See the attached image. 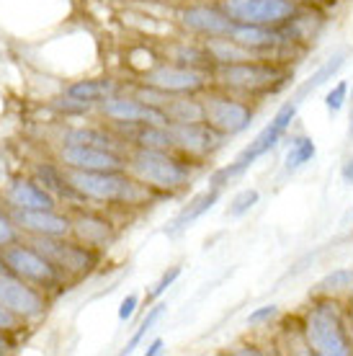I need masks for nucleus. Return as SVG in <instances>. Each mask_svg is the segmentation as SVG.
Wrapping results in <instances>:
<instances>
[{
    "mask_svg": "<svg viewBox=\"0 0 353 356\" xmlns=\"http://www.w3.org/2000/svg\"><path fill=\"white\" fill-rule=\"evenodd\" d=\"M202 106H204V122L212 124L224 137L243 134L256 122V108L250 106V104H245L243 96H235V93H227V90L204 96Z\"/></svg>",
    "mask_w": 353,
    "mask_h": 356,
    "instance_id": "obj_7",
    "label": "nucleus"
},
{
    "mask_svg": "<svg viewBox=\"0 0 353 356\" xmlns=\"http://www.w3.org/2000/svg\"><path fill=\"white\" fill-rule=\"evenodd\" d=\"M315 155H318L315 140L307 137V134H299V137H294L292 145H289V150H286L284 168H286V173H297V170H302L307 163L315 161Z\"/></svg>",
    "mask_w": 353,
    "mask_h": 356,
    "instance_id": "obj_23",
    "label": "nucleus"
},
{
    "mask_svg": "<svg viewBox=\"0 0 353 356\" xmlns=\"http://www.w3.org/2000/svg\"><path fill=\"white\" fill-rule=\"evenodd\" d=\"M165 310H168V305H165V302L152 305V307H150V312H147V315H145V321L140 323V328H137V333H134L132 339H129V343H126V346H124V354H132L134 348L140 346V343H142V339H145V336H147V333H150V330H152V325H155V323H158L160 318H163V315H165Z\"/></svg>",
    "mask_w": 353,
    "mask_h": 356,
    "instance_id": "obj_25",
    "label": "nucleus"
},
{
    "mask_svg": "<svg viewBox=\"0 0 353 356\" xmlns=\"http://www.w3.org/2000/svg\"><path fill=\"white\" fill-rule=\"evenodd\" d=\"M318 289L322 294H338L345 292V289H353V268H336L327 276L320 279Z\"/></svg>",
    "mask_w": 353,
    "mask_h": 356,
    "instance_id": "obj_26",
    "label": "nucleus"
},
{
    "mask_svg": "<svg viewBox=\"0 0 353 356\" xmlns=\"http://www.w3.org/2000/svg\"><path fill=\"white\" fill-rule=\"evenodd\" d=\"M39 253H44L54 266L62 268L67 276H85L98 266V248L80 243L78 238L70 241L67 238H44V235H34L31 241Z\"/></svg>",
    "mask_w": 353,
    "mask_h": 356,
    "instance_id": "obj_8",
    "label": "nucleus"
},
{
    "mask_svg": "<svg viewBox=\"0 0 353 356\" xmlns=\"http://www.w3.org/2000/svg\"><path fill=\"white\" fill-rule=\"evenodd\" d=\"M348 140L353 143V111H351V127H348Z\"/></svg>",
    "mask_w": 353,
    "mask_h": 356,
    "instance_id": "obj_39",
    "label": "nucleus"
},
{
    "mask_svg": "<svg viewBox=\"0 0 353 356\" xmlns=\"http://www.w3.org/2000/svg\"><path fill=\"white\" fill-rule=\"evenodd\" d=\"M119 86L114 81H75L70 83L65 93H70L75 98H83V101H93V104H101L104 98L114 96Z\"/></svg>",
    "mask_w": 353,
    "mask_h": 356,
    "instance_id": "obj_24",
    "label": "nucleus"
},
{
    "mask_svg": "<svg viewBox=\"0 0 353 356\" xmlns=\"http://www.w3.org/2000/svg\"><path fill=\"white\" fill-rule=\"evenodd\" d=\"M163 111L168 114L170 124H188V122H204V106L202 101H196L194 96H173L168 98V104L163 106Z\"/></svg>",
    "mask_w": 353,
    "mask_h": 356,
    "instance_id": "obj_22",
    "label": "nucleus"
},
{
    "mask_svg": "<svg viewBox=\"0 0 353 356\" xmlns=\"http://www.w3.org/2000/svg\"><path fill=\"white\" fill-rule=\"evenodd\" d=\"M258 202H261V191L258 188H243V191H238V194L232 196V202L227 204V217H232V220L245 217Z\"/></svg>",
    "mask_w": 353,
    "mask_h": 356,
    "instance_id": "obj_27",
    "label": "nucleus"
},
{
    "mask_svg": "<svg viewBox=\"0 0 353 356\" xmlns=\"http://www.w3.org/2000/svg\"><path fill=\"white\" fill-rule=\"evenodd\" d=\"M294 72L284 63H271L265 57L245 60V63L217 65L212 78L222 90L243 98H265L281 93L292 83Z\"/></svg>",
    "mask_w": 353,
    "mask_h": 356,
    "instance_id": "obj_2",
    "label": "nucleus"
},
{
    "mask_svg": "<svg viewBox=\"0 0 353 356\" xmlns=\"http://www.w3.org/2000/svg\"><path fill=\"white\" fill-rule=\"evenodd\" d=\"M345 312H348V325H351V333H353V300L345 305Z\"/></svg>",
    "mask_w": 353,
    "mask_h": 356,
    "instance_id": "obj_37",
    "label": "nucleus"
},
{
    "mask_svg": "<svg viewBox=\"0 0 353 356\" xmlns=\"http://www.w3.org/2000/svg\"><path fill=\"white\" fill-rule=\"evenodd\" d=\"M351 101H353V86H351Z\"/></svg>",
    "mask_w": 353,
    "mask_h": 356,
    "instance_id": "obj_41",
    "label": "nucleus"
},
{
    "mask_svg": "<svg viewBox=\"0 0 353 356\" xmlns=\"http://www.w3.org/2000/svg\"><path fill=\"white\" fill-rule=\"evenodd\" d=\"M137 302H140V297L137 294H126L124 297V302H122V307H119V321H129L134 315V310H137Z\"/></svg>",
    "mask_w": 353,
    "mask_h": 356,
    "instance_id": "obj_33",
    "label": "nucleus"
},
{
    "mask_svg": "<svg viewBox=\"0 0 353 356\" xmlns=\"http://www.w3.org/2000/svg\"><path fill=\"white\" fill-rule=\"evenodd\" d=\"M340 178H343V184L353 186V155H348L343 163V168H340Z\"/></svg>",
    "mask_w": 353,
    "mask_h": 356,
    "instance_id": "obj_35",
    "label": "nucleus"
},
{
    "mask_svg": "<svg viewBox=\"0 0 353 356\" xmlns=\"http://www.w3.org/2000/svg\"><path fill=\"white\" fill-rule=\"evenodd\" d=\"M101 111L116 124H170L163 108L145 104L137 96H108L101 101Z\"/></svg>",
    "mask_w": 353,
    "mask_h": 356,
    "instance_id": "obj_12",
    "label": "nucleus"
},
{
    "mask_svg": "<svg viewBox=\"0 0 353 356\" xmlns=\"http://www.w3.org/2000/svg\"><path fill=\"white\" fill-rule=\"evenodd\" d=\"M60 161L65 168L98 170V173H122L126 170V155L90 145H62Z\"/></svg>",
    "mask_w": 353,
    "mask_h": 356,
    "instance_id": "obj_13",
    "label": "nucleus"
},
{
    "mask_svg": "<svg viewBox=\"0 0 353 356\" xmlns=\"http://www.w3.org/2000/svg\"><path fill=\"white\" fill-rule=\"evenodd\" d=\"M6 202H8L10 209H54L57 196L49 194L39 181L16 178L6 188Z\"/></svg>",
    "mask_w": 353,
    "mask_h": 356,
    "instance_id": "obj_17",
    "label": "nucleus"
},
{
    "mask_svg": "<svg viewBox=\"0 0 353 356\" xmlns=\"http://www.w3.org/2000/svg\"><path fill=\"white\" fill-rule=\"evenodd\" d=\"M72 235L78 238L80 243H85V245H93V248H108L116 238V230L114 225L104 220L101 214H90V212H83L78 214L75 220H72Z\"/></svg>",
    "mask_w": 353,
    "mask_h": 356,
    "instance_id": "obj_18",
    "label": "nucleus"
},
{
    "mask_svg": "<svg viewBox=\"0 0 353 356\" xmlns=\"http://www.w3.org/2000/svg\"><path fill=\"white\" fill-rule=\"evenodd\" d=\"M3 271H8V266H6V261L0 259V274H3Z\"/></svg>",
    "mask_w": 353,
    "mask_h": 356,
    "instance_id": "obj_40",
    "label": "nucleus"
},
{
    "mask_svg": "<svg viewBox=\"0 0 353 356\" xmlns=\"http://www.w3.org/2000/svg\"><path fill=\"white\" fill-rule=\"evenodd\" d=\"M6 348H8V343L3 341V330H0V354H6Z\"/></svg>",
    "mask_w": 353,
    "mask_h": 356,
    "instance_id": "obj_38",
    "label": "nucleus"
},
{
    "mask_svg": "<svg viewBox=\"0 0 353 356\" xmlns=\"http://www.w3.org/2000/svg\"><path fill=\"white\" fill-rule=\"evenodd\" d=\"M70 184L90 202H114V204H142L155 191L142 184L140 178H129L122 173H98V170L65 168Z\"/></svg>",
    "mask_w": 353,
    "mask_h": 356,
    "instance_id": "obj_5",
    "label": "nucleus"
},
{
    "mask_svg": "<svg viewBox=\"0 0 353 356\" xmlns=\"http://www.w3.org/2000/svg\"><path fill=\"white\" fill-rule=\"evenodd\" d=\"M126 168L142 184L152 186L155 191H168V194L183 188L194 176V165L178 150L134 147L132 152H126Z\"/></svg>",
    "mask_w": 353,
    "mask_h": 356,
    "instance_id": "obj_4",
    "label": "nucleus"
},
{
    "mask_svg": "<svg viewBox=\"0 0 353 356\" xmlns=\"http://www.w3.org/2000/svg\"><path fill=\"white\" fill-rule=\"evenodd\" d=\"M220 8L247 26H284L297 16L294 0H220Z\"/></svg>",
    "mask_w": 353,
    "mask_h": 356,
    "instance_id": "obj_9",
    "label": "nucleus"
},
{
    "mask_svg": "<svg viewBox=\"0 0 353 356\" xmlns=\"http://www.w3.org/2000/svg\"><path fill=\"white\" fill-rule=\"evenodd\" d=\"M220 196H222V188H214V186H209L206 191H202V194H196L194 199L178 212V217L170 222V227L165 232H168V235H181L183 230H188L199 217H204V214L220 202Z\"/></svg>",
    "mask_w": 353,
    "mask_h": 356,
    "instance_id": "obj_19",
    "label": "nucleus"
},
{
    "mask_svg": "<svg viewBox=\"0 0 353 356\" xmlns=\"http://www.w3.org/2000/svg\"><path fill=\"white\" fill-rule=\"evenodd\" d=\"M93 106H96L93 101H83V98H75V96H70V93H65L62 98H57V101H54V108H57L60 114H65V116L88 114Z\"/></svg>",
    "mask_w": 353,
    "mask_h": 356,
    "instance_id": "obj_28",
    "label": "nucleus"
},
{
    "mask_svg": "<svg viewBox=\"0 0 353 356\" xmlns=\"http://www.w3.org/2000/svg\"><path fill=\"white\" fill-rule=\"evenodd\" d=\"M276 312H279L276 305H263V307H258L256 312H250V315H247V325H261V323L276 318Z\"/></svg>",
    "mask_w": 353,
    "mask_h": 356,
    "instance_id": "obj_32",
    "label": "nucleus"
},
{
    "mask_svg": "<svg viewBox=\"0 0 353 356\" xmlns=\"http://www.w3.org/2000/svg\"><path fill=\"white\" fill-rule=\"evenodd\" d=\"M62 145H90V147H104V150L122 152L119 140H114L111 134H106L104 129L96 127H75L62 134Z\"/></svg>",
    "mask_w": 353,
    "mask_h": 356,
    "instance_id": "obj_21",
    "label": "nucleus"
},
{
    "mask_svg": "<svg viewBox=\"0 0 353 356\" xmlns=\"http://www.w3.org/2000/svg\"><path fill=\"white\" fill-rule=\"evenodd\" d=\"M209 78L212 75L204 70H194L178 63H163L142 75V86L165 90V93H178V96H196L206 90Z\"/></svg>",
    "mask_w": 353,
    "mask_h": 356,
    "instance_id": "obj_10",
    "label": "nucleus"
},
{
    "mask_svg": "<svg viewBox=\"0 0 353 356\" xmlns=\"http://www.w3.org/2000/svg\"><path fill=\"white\" fill-rule=\"evenodd\" d=\"M348 96H351V86L345 81H340V83H336L333 88L327 90L325 93V108L330 111V114L336 116L340 108L345 106V101H348Z\"/></svg>",
    "mask_w": 353,
    "mask_h": 356,
    "instance_id": "obj_29",
    "label": "nucleus"
},
{
    "mask_svg": "<svg viewBox=\"0 0 353 356\" xmlns=\"http://www.w3.org/2000/svg\"><path fill=\"white\" fill-rule=\"evenodd\" d=\"M18 318L16 312H10L6 305H0V330H16L18 328Z\"/></svg>",
    "mask_w": 353,
    "mask_h": 356,
    "instance_id": "obj_34",
    "label": "nucleus"
},
{
    "mask_svg": "<svg viewBox=\"0 0 353 356\" xmlns=\"http://www.w3.org/2000/svg\"><path fill=\"white\" fill-rule=\"evenodd\" d=\"M36 178H39V184H42L49 194L57 196V199H70L72 204L88 202V199L70 184L67 173H62V170L54 168V165H36Z\"/></svg>",
    "mask_w": 353,
    "mask_h": 356,
    "instance_id": "obj_20",
    "label": "nucleus"
},
{
    "mask_svg": "<svg viewBox=\"0 0 353 356\" xmlns=\"http://www.w3.org/2000/svg\"><path fill=\"white\" fill-rule=\"evenodd\" d=\"M10 220L31 235H44V238L72 235V220L65 214H57L54 209H10Z\"/></svg>",
    "mask_w": 353,
    "mask_h": 356,
    "instance_id": "obj_16",
    "label": "nucleus"
},
{
    "mask_svg": "<svg viewBox=\"0 0 353 356\" xmlns=\"http://www.w3.org/2000/svg\"><path fill=\"white\" fill-rule=\"evenodd\" d=\"M302 336L312 354L318 356H353V333L343 305L325 297L318 300L304 315Z\"/></svg>",
    "mask_w": 353,
    "mask_h": 356,
    "instance_id": "obj_3",
    "label": "nucleus"
},
{
    "mask_svg": "<svg viewBox=\"0 0 353 356\" xmlns=\"http://www.w3.org/2000/svg\"><path fill=\"white\" fill-rule=\"evenodd\" d=\"M178 276H181V266H173V268H168V271H165V274L160 276V282L155 286H152L150 292H147V300H158L160 294H165L170 289V286H173V282H176Z\"/></svg>",
    "mask_w": 353,
    "mask_h": 356,
    "instance_id": "obj_30",
    "label": "nucleus"
},
{
    "mask_svg": "<svg viewBox=\"0 0 353 356\" xmlns=\"http://www.w3.org/2000/svg\"><path fill=\"white\" fill-rule=\"evenodd\" d=\"M345 63V52H336L333 57H327L325 63L320 65L318 70L309 75L307 81L302 83L299 88L294 90V96L286 101V104H281L279 106V111L274 114V119L268 122V124L261 129V132L250 140V145H247L245 150L240 152L238 158L230 163V165H224V168H217L209 176V186L214 188H224L227 184H230L232 178L243 176L250 165L256 161H261L263 155H268V152L274 150L276 145L281 143L284 137H286V132H289V127H292V122L297 119V111H299L302 101L309 96V93H315V90L320 88V86H325L327 81H333V75H336L340 67H343Z\"/></svg>",
    "mask_w": 353,
    "mask_h": 356,
    "instance_id": "obj_1",
    "label": "nucleus"
},
{
    "mask_svg": "<svg viewBox=\"0 0 353 356\" xmlns=\"http://www.w3.org/2000/svg\"><path fill=\"white\" fill-rule=\"evenodd\" d=\"M0 259L6 261V266H8L10 274L26 279V282H31L34 286H44V289L60 286L62 279L67 276L62 268L54 266L44 253H39L31 243H28V245H24V243L3 245V248H0Z\"/></svg>",
    "mask_w": 353,
    "mask_h": 356,
    "instance_id": "obj_6",
    "label": "nucleus"
},
{
    "mask_svg": "<svg viewBox=\"0 0 353 356\" xmlns=\"http://www.w3.org/2000/svg\"><path fill=\"white\" fill-rule=\"evenodd\" d=\"M160 351H163V339H155L150 346H147V356H155V354H160Z\"/></svg>",
    "mask_w": 353,
    "mask_h": 356,
    "instance_id": "obj_36",
    "label": "nucleus"
},
{
    "mask_svg": "<svg viewBox=\"0 0 353 356\" xmlns=\"http://www.w3.org/2000/svg\"><path fill=\"white\" fill-rule=\"evenodd\" d=\"M178 21L186 31L199 36H230L232 29H235V21H232L220 6H188L178 13Z\"/></svg>",
    "mask_w": 353,
    "mask_h": 356,
    "instance_id": "obj_15",
    "label": "nucleus"
},
{
    "mask_svg": "<svg viewBox=\"0 0 353 356\" xmlns=\"http://www.w3.org/2000/svg\"><path fill=\"white\" fill-rule=\"evenodd\" d=\"M176 150L186 158H209L224 145V134L217 132L206 122H188V124H170Z\"/></svg>",
    "mask_w": 353,
    "mask_h": 356,
    "instance_id": "obj_14",
    "label": "nucleus"
},
{
    "mask_svg": "<svg viewBox=\"0 0 353 356\" xmlns=\"http://www.w3.org/2000/svg\"><path fill=\"white\" fill-rule=\"evenodd\" d=\"M18 235H16V222L10 220L8 214L0 212V248L3 245H10V243H16Z\"/></svg>",
    "mask_w": 353,
    "mask_h": 356,
    "instance_id": "obj_31",
    "label": "nucleus"
},
{
    "mask_svg": "<svg viewBox=\"0 0 353 356\" xmlns=\"http://www.w3.org/2000/svg\"><path fill=\"white\" fill-rule=\"evenodd\" d=\"M0 305H6L10 312H16L21 321H36L47 310L44 297L31 286V282L10 274V271L0 274Z\"/></svg>",
    "mask_w": 353,
    "mask_h": 356,
    "instance_id": "obj_11",
    "label": "nucleus"
}]
</instances>
